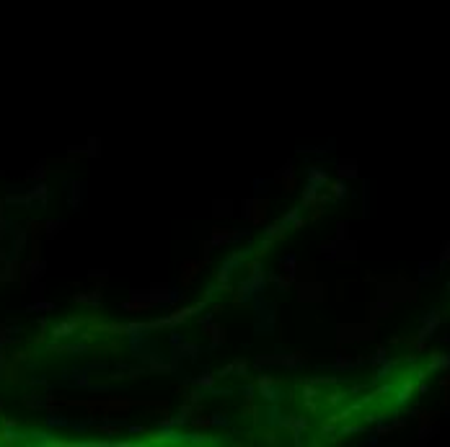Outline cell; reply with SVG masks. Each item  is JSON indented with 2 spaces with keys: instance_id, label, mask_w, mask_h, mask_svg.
<instances>
[{
  "instance_id": "obj_1",
  "label": "cell",
  "mask_w": 450,
  "mask_h": 447,
  "mask_svg": "<svg viewBox=\"0 0 450 447\" xmlns=\"http://www.w3.org/2000/svg\"><path fill=\"white\" fill-rule=\"evenodd\" d=\"M75 329H78V320H62V323H57V326H52V336L55 339L70 336V334H75Z\"/></svg>"
}]
</instances>
